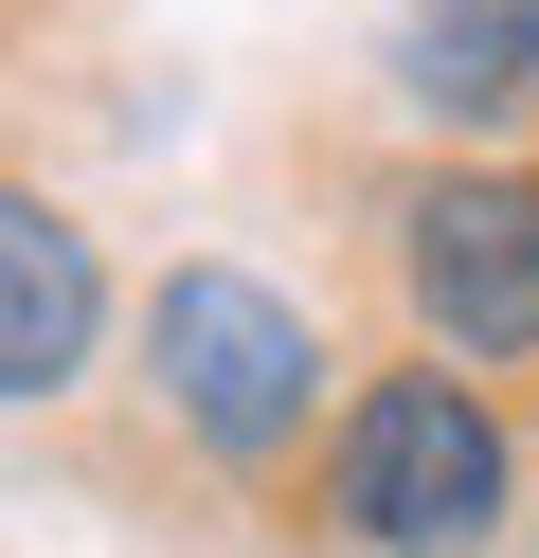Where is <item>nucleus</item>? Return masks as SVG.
I'll return each instance as SVG.
<instances>
[{
    "label": "nucleus",
    "instance_id": "obj_5",
    "mask_svg": "<svg viewBox=\"0 0 539 558\" xmlns=\"http://www.w3.org/2000/svg\"><path fill=\"white\" fill-rule=\"evenodd\" d=\"M414 109H450V126L539 109V0H431L414 19Z\"/></svg>",
    "mask_w": 539,
    "mask_h": 558
},
{
    "label": "nucleus",
    "instance_id": "obj_4",
    "mask_svg": "<svg viewBox=\"0 0 539 558\" xmlns=\"http://www.w3.org/2000/svg\"><path fill=\"white\" fill-rule=\"evenodd\" d=\"M90 342H108V270H90V234H72L36 181H0V397H54Z\"/></svg>",
    "mask_w": 539,
    "mask_h": 558
},
{
    "label": "nucleus",
    "instance_id": "obj_2",
    "mask_svg": "<svg viewBox=\"0 0 539 558\" xmlns=\"http://www.w3.org/2000/svg\"><path fill=\"white\" fill-rule=\"evenodd\" d=\"M144 378H162V414L216 450V469H287V450L323 433V325L270 289V270H162V306H144Z\"/></svg>",
    "mask_w": 539,
    "mask_h": 558
},
{
    "label": "nucleus",
    "instance_id": "obj_1",
    "mask_svg": "<svg viewBox=\"0 0 539 558\" xmlns=\"http://www.w3.org/2000/svg\"><path fill=\"white\" fill-rule=\"evenodd\" d=\"M503 505H522V450H503V414L467 397L450 361H395V378L342 397L323 522H342L359 558H467V541H503Z\"/></svg>",
    "mask_w": 539,
    "mask_h": 558
},
{
    "label": "nucleus",
    "instance_id": "obj_3",
    "mask_svg": "<svg viewBox=\"0 0 539 558\" xmlns=\"http://www.w3.org/2000/svg\"><path fill=\"white\" fill-rule=\"evenodd\" d=\"M395 289H414L431 361H539V181L522 162H450L395 198Z\"/></svg>",
    "mask_w": 539,
    "mask_h": 558
}]
</instances>
